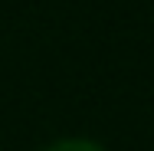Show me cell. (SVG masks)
<instances>
[{
    "label": "cell",
    "instance_id": "6da1fadb",
    "mask_svg": "<svg viewBox=\"0 0 154 151\" xmlns=\"http://www.w3.org/2000/svg\"><path fill=\"white\" fill-rule=\"evenodd\" d=\"M43 151H102V148L95 141H89V138H62V141L46 145Z\"/></svg>",
    "mask_w": 154,
    "mask_h": 151
}]
</instances>
